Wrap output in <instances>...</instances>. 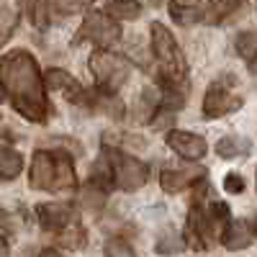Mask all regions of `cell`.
<instances>
[{
  "label": "cell",
  "mask_w": 257,
  "mask_h": 257,
  "mask_svg": "<svg viewBox=\"0 0 257 257\" xmlns=\"http://www.w3.org/2000/svg\"><path fill=\"white\" fill-rule=\"evenodd\" d=\"M103 157H105V162H108V167H111L113 185H118L121 190L134 193V190H139L147 183L149 167L142 160H137L132 155H123L121 149H105Z\"/></svg>",
  "instance_id": "4"
},
{
  "label": "cell",
  "mask_w": 257,
  "mask_h": 257,
  "mask_svg": "<svg viewBox=\"0 0 257 257\" xmlns=\"http://www.w3.org/2000/svg\"><path fill=\"white\" fill-rule=\"evenodd\" d=\"M167 144L173 152H178L183 160H203L206 155V139L198 134H190V132H170L167 134Z\"/></svg>",
  "instance_id": "9"
},
{
  "label": "cell",
  "mask_w": 257,
  "mask_h": 257,
  "mask_svg": "<svg viewBox=\"0 0 257 257\" xmlns=\"http://www.w3.org/2000/svg\"><path fill=\"white\" fill-rule=\"evenodd\" d=\"M11 31H13V26H6V29H0V47H3L6 41L11 39Z\"/></svg>",
  "instance_id": "27"
},
{
  "label": "cell",
  "mask_w": 257,
  "mask_h": 257,
  "mask_svg": "<svg viewBox=\"0 0 257 257\" xmlns=\"http://www.w3.org/2000/svg\"><path fill=\"white\" fill-rule=\"evenodd\" d=\"M39 257H64V254H62V252H57V249H44Z\"/></svg>",
  "instance_id": "28"
},
{
  "label": "cell",
  "mask_w": 257,
  "mask_h": 257,
  "mask_svg": "<svg viewBox=\"0 0 257 257\" xmlns=\"http://www.w3.org/2000/svg\"><path fill=\"white\" fill-rule=\"evenodd\" d=\"M24 170V157L8 147H0V180H13Z\"/></svg>",
  "instance_id": "13"
},
{
  "label": "cell",
  "mask_w": 257,
  "mask_h": 257,
  "mask_svg": "<svg viewBox=\"0 0 257 257\" xmlns=\"http://www.w3.org/2000/svg\"><path fill=\"white\" fill-rule=\"evenodd\" d=\"M3 95H6V93H3V88H0V100H3Z\"/></svg>",
  "instance_id": "30"
},
{
  "label": "cell",
  "mask_w": 257,
  "mask_h": 257,
  "mask_svg": "<svg viewBox=\"0 0 257 257\" xmlns=\"http://www.w3.org/2000/svg\"><path fill=\"white\" fill-rule=\"evenodd\" d=\"M103 198H105L103 190H98L95 185H88V188L82 190V203L88 206V208H95V211L103 208Z\"/></svg>",
  "instance_id": "24"
},
{
  "label": "cell",
  "mask_w": 257,
  "mask_h": 257,
  "mask_svg": "<svg viewBox=\"0 0 257 257\" xmlns=\"http://www.w3.org/2000/svg\"><path fill=\"white\" fill-rule=\"evenodd\" d=\"M105 257H137V254L123 239H108L105 242Z\"/></svg>",
  "instance_id": "23"
},
{
  "label": "cell",
  "mask_w": 257,
  "mask_h": 257,
  "mask_svg": "<svg viewBox=\"0 0 257 257\" xmlns=\"http://www.w3.org/2000/svg\"><path fill=\"white\" fill-rule=\"evenodd\" d=\"M41 80H44V85H47V88H52V90H67V95H70L72 103H75V100L80 103V100L85 98L80 82H77L70 72H64V70H49L47 77H41Z\"/></svg>",
  "instance_id": "12"
},
{
  "label": "cell",
  "mask_w": 257,
  "mask_h": 257,
  "mask_svg": "<svg viewBox=\"0 0 257 257\" xmlns=\"http://www.w3.org/2000/svg\"><path fill=\"white\" fill-rule=\"evenodd\" d=\"M31 188L36 190H72L77 188V173L70 152H59V149H39L31 162Z\"/></svg>",
  "instance_id": "2"
},
{
  "label": "cell",
  "mask_w": 257,
  "mask_h": 257,
  "mask_svg": "<svg viewBox=\"0 0 257 257\" xmlns=\"http://www.w3.org/2000/svg\"><path fill=\"white\" fill-rule=\"evenodd\" d=\"M152 52L160 64V75H162V88H185V57L178 47V41L173 39L162 24H152Z\"/></svg>",
  "instance_id": "3"
},
{
  "label": "cell",
  "mask_w": 257,
  "mask_h": 257,
  "mask_svg": "<svg viewBox=\"0 0 257 257\" xmlns=\"http://www.w3.org/2000/svg\"><path fill=\"white\" fill-rule=\"evenodd\" d=\"M157 252L160 254H175V252H183V247H185V242H183V237L175 231V229H165L160 237H157Z\"/></svg>",
  "instance_id": "17"
},
{
  "label": "cell",
  "mask_w": 257,
  "mask_h": 257,
  "mask_svg": "<svg viewBox=\"0 0 257 257\" xmlns=\"http://www.w3.org/2000/svg\"><path fill=\"white\" fill-rule=\"evenodd\" d=\"M36 213H39V224L47 231H64L75 221V211L67 203H41Z\"/></svg>",
  "instance_id": "8"
},
{
  "label": "cell",
  "mask_w": 257,
  "mask_h": 257,
  "mask_svg": "<svg viewBox=\"0 0 257 257\" xmlns=\"http://www.w3.org/2000/svg\"><path fill=\"white\" fill-rule=\"evenodd\" d=\"M0 229H6V231H13V219L8 216L6 211H0Z\"/></svg>",
  "instance_id": "26"
},
{
  "label": "cell",
  "mask_w": 257,
  "mask_h": 257,
  "mask_svg": "<svg viewBox=\"0 0 257 257\" xmlns=\"http://www.w3.org/2000/svg\"><path fill=\"white\" fill-rule=\"evenodd\" d=\"M247 152H249V142L242 139V137H224L216 144V155L221 160H234V157L247 155Z\"/></svg>",
  "instance_id": "15"
},
{
  "label": "cell",
  "mask_w": 257,
  "mask_h": 257,
  "mask_svg": "<svg viewBox=\"0 0 257 257\" xmlns=\"http://www.w3.org/2000/svg\"><path fill=\"white\" fill-rule=\"evenodd\" d=\"M221 242L226 249H247L254 242V226L247 219H237L231 221L224 231H221Z\"/></svg>",
  "instance_id": "11"
},
{
  "label": "cell",
  "mask_w": 257,
  "mask_h": 257,
  "mask_svg": "<svg viewBox=\"0 0 257 257\" xmlns=\"http://www.w3.org/2000/svg\"><path fill=\"white\" fill-rule=\"evenodd\" d=\"M90 70H93V75H95V80L100 85V90L116 93L121 85L126 82L128 72H132V62L100 49V52H95L90 57Z\"/></svg>",
  "instance_id": "5"
},
{
  "label": "cell",
  "mask_w": 257,
  "mask_h": 257,
  "mask_svg": "<svg viewBox=\"0 0 257 257\" xmlns=\"http://www.w3.org/2000/svg\"><path fill=\"white\" fill-rule=\"evenodd\" d=\"M170 13L180 26H193L203 21V8L201 6H183V3H170Z\"/></svg>",
  "instance_id": "16"
},
{
  "label": "cell",
  "mask_w": 257,
  "mask_h": 257,
  "mask_svg": "<svg viewBox=\"0 0 257 257\" xmlns=\"http://www.w3.org/2000/svg\"><path fill=\"white\" fill-rule=\"evenodd\" d=\"M0 257H8V244H6L3 237H0Z\"/></svg>",
  "instance_id": "29"
},
{
  "label": "cell",
  "mask_w": 257,
  "mask_h": 257,
  "mask_svg": "<svg viewBox=\"0 0 257 257\" xmlns=\"http://www.w3.org/2000/svg\"><path fill=\"white\" fill-rule=\"evenodd\" d=\"M239 6H242V0H208L203 16H206L208 24H219V21H224L226 16H231Z\"/></svg>",
  "instance_id": "14"
},
{
  "label": "cell",
  "mask_w": 257,
  "mask_h": 257,
  "mask_svg": "<svg viewBox=\"0 0 257 257\" xmlns=\"http://www.w3.org/2000/svg\"><path fill=\"white\" fill-rule=\"evenodd\" d=\"M254 49H257V39H254V34L252 31H242L239 36H237V52H239V57L252 67V62H254Z\"/></svg>",
  "instance_id": "21"
},
{
  "label": "cell",
  "mask_w": 257,
  "mask_h": 257,
  "mask_svg": "<svg viewBox=\"0 0 257 257\" xmlns=\"http://www.w3.org/2000/svg\"><path fill=\"white\" fill-rule=\"evenodd\" d=\"M29 18L36 29H47L49 24V0H29Z\"/></svg>",
  "instance_id": "19"
},
{
  "label": "cell",
  "mask_w": 257,
  "mask_h": 257,
  "mask_svg": "<svg viewBox=\"0 0 257 257\" xmlns=\"http://www.w3.org/2000/svg\"><path fill=\"white\" fill-rule=\"evenodd\" d=\"M224 188H226L229 193H242V190H244V180H242L237 173H229L226 180H224Z\"/></svg>",
  "instance_id": "25"
},
{
  "label": "cell",
  "mask_w": 257,
  "mask_h": 257,
  "mask_svg": "<svg viewBox=\"0 0 257 257\" xmlns=\"http://www.w3.org/2000/svg\"><path fill=\"white\" fill-rule=\"evenodd\" d=\"M206 175L203 167H188V170H165L160 175V185L165 193H180L185 190L188 185L198 183L201 178Z\"/></svg>",
  "instance_id": "10"
},
{
  "label": "cell",
  "mask_w": 257,
  "mask_h": 257,
  "mask_svg": "<svg viewBox=\"0 0 257 257\" xmlns=\"http://www.w3.org/2000/svg\"><path fill=\"white\" fill-rule=\"evenodd\" d=\"M121 39V26L118 21L111 18L108 13H98V11H90L85 16L82 26L77 31V41H93L95 47H111Z\"/></svg>",
  "instance_id": "6"
},
{
  "label": "cell",
  "mask_w": 257,
  "mask_h": 257,
  "mask_svg": "<svg viewBox=\"0 0 257 257\" xmlns=\"http://www.w3.org/2000/svg\"><path fill=\"white\" fill-rule=\"evenodd\" d=\"M0 88L11 95L16 111L29 121H47V95L39 64L26 49H13L0 57Z\"/></svg>",
  "instance_id": "1"
},
{
  "label": "cell",
  "mask_w": 257,
  "mask_h": 257,
  "mask_svg": "<svg viewBox=\"0 0 257 257\" xmlns=\"http://www.w3.org/2000/svg\"><path fill=\"white\" fill-rule=\"evenodd\" d=\"M231 85H234L231 75H224L216 82H211V88L206 90V98H203V116L206 118H219V116L242 105V98H237L231 93Z\"/></svg>",
  "instance_id": "7"
},
{
  "label": "cell",
  "mask_w": 257,
  "mask_h": 257,
  "mask_svg": "<svg viewBox=\"0 0 257 257\" xmlns=\"http://www.w3.org/2000/svg\"><path fill=\"white\" fill-rule=\"evenodd\" d=\"M142 11V6L137 3V0H111L108 3V13L111 18H137Z\"/></svg>",
  "instance_id": "18"
},
{
  "label": "cell",
  "mask_w": 257,
  "mask_h": 257,
  "mask_svg": "<svg viewBox=\"0 0 257 257\" xmlns=\"http://www.w3.org/2000/svg\"><path fill=\"white\" fill-rule=\"evenodd\" d=\"M93 3V0H52V6L59 16H70L75 11H82V8H88Z\"/></svg>",
  "instance_id": "22"
},
{
  "label": "cell",
  "mask_w": 257,
  "mask_h": 257,
  "mask_svg": "<svg viewBox=\"0 0 257 257\" xmlns=\"http://www.w3.org/2000/svg\"><path fill=\"white\" fill-rule=\"evenodd\" d=\"M160 108V93L155 88H147L142 93V105H139V121H149Z\"/></svg>",
  "instance_id": "20"
}]
</instances>
